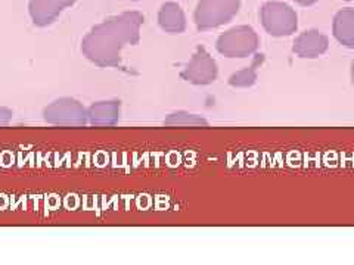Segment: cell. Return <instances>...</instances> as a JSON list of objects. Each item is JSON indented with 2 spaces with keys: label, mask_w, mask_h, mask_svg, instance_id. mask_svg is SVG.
Here are the masks:
<instances>
[{
  "label": "cell",
  "mask_w": 354,
  "mask_h": 265,
  "mask_svg": "<svg viewBox=\"0 0 354 265\" xmlns=\"http://www.w3.org/2000/svg\"><path fill=\"white\" fill-rule=\"evenodd\" d=\"M143 17L138 12H126L109 18L92 28L83 39L84 57L102 68L121 65V50L127 44H136L140 39Z\"/></svg>",
  "instance_id": "obj_1"
},
{
  "label": "cell",
  "mask_w": 354,
  "mask_h": 265,
  "mask_svg": "<svg viewBox=\"0 0 354 265\" xmlns=\"http://www.w3.org/2000/svg\"><path fill=\"white\" fill-rule=\"evenodd\" d=\"M43 118L52 126L83 127L88 124L87 109L73 97H61L43 110Z\"/></svg>",
  "instance_id": "obj_2"
},
{
  "label": "cell",
  "mask_w": 354,
  "mask_h": 265,
  "mask_svg": "<svg viewBox=\"0 0 354 265\" xmlns=\"http://www.w3.org/2000/svg\"><path fill=\"white\" fill-rule=\"evenodd\" d=\"M257 48L259 37L250 27L232 28L217 40V50L227 58H247Z\"/></svg>",
  "instance_id": "obj_3"
},
{
  "label": "cell",
  "mask_w": 354,
  "mask_h": 265,
  "mask_svg": "<svg viewBox=\"0 0 354 265\" xmlns=\"http://www.w3.org/2000/svg\"><path fill=\"white\" fill-rule=\"evenodd\" d=\"M238 0H201L195 21L199 30H209L225 24L238 10Z\"/></svg>",
  "instance_id": "obj_4"
},
{
  "label": "cell",
  "mask_w": 354,
  "mask_h": 265,
  "mask_svg": "<svg viewBox=\"0 0 354 265\" xmlns=\"http://www.w3.org/2000/svg\"><path fill=\"white\" fill-rule=\"evenodd\" d=\"M217 74L218 68L216 61L204 48H198L189 63L180 72V79L195 86H207L216 81Z\"/></svg>",
  "instance_id": "obj_5"
},
{
  "label": "cell",
  "mask_w": 354,
  "mask_h": 265,
  "mask_svg": "<svg viewBox=\"0 0 354 265\" xmlns=\"http://www.w3.org/2000/svg\"><path fill=\"white\" fill-rule=\"evenodd\" d=\"M263 24L272 36H290L297 28L295 14L282 3H269L263 8Z\"/></svg>",
  "instance_id": "obj_6"
},
{
  "label": "cell",
  "mask_w": 354,
  "mask_h": 265,
  "mask_svg": "<svg viewBox=\"0 0 354 265\" xmlns=\"http://www.w3.org/2000/svg\"><path fill=\"white\" fill-rule=\"evenodd\" d=\"M328 39L317 31L303 32L294 41V53L300 58L315 59L328 50Z\"/></svg>",
  "instance_id": "obj_7"
},
{
  "label": "cell",
  "mask_w": 354,
  "mask_h": 265,
  "mask_svg": "<svg viewBox=\"0 0 354 265\" xmlns=\"http://www.w3.org/2000/svg\"><path fill=\"white\" fill-rule=\"evenodd\" d=\"M73 2L74 0H31L30 14L35 24L43 27L53 22V19Z\"/></svg>",
  "instance_id": "obj_8"
},
{
  "label": "cell",
  "mask_w": 354,
  "mask_h": 265,
  "mask_svg": "<svg viewBox=\"0 0 354 265\" xmlns=\"http://www.w3.org/2000/svg\"><path fill=\"white\" fill-rule=\"evenodd\" d=\"M120 108L118 101H102L91 105L87 108L88 124L97 127L115 126L120 119Z\"/></svg>",
  "instance_id": "obj_9"
},
{
  "label": "cell",
  "mask_w": 354,
  "mask_h": 265,
  "mask_svg": "<svg viewBox=\"0 0 354 265\" xmlns=\"http://www.w3.org/2000/svg\"><path fill=\"white\" fill-rule=\"evenodd\" d=\"M334 36L346 48H354V10H342L334 22Z\"/></svg>",
  "instance_id": "obj_10"
},
{
  "label": "cell",
  "mask_w": 354,
  "mask_h": 265,
  "mask_svg": "<svg viewBox=\"0 0 354 265\" xmlns=\"http://www.w3.org/2000/svg\"><path fill=\"white\" fill-rule=\"evenodd\" d=\"M160 26L169 32H182L185 30V15L176 3L164 5L160 12Z\"/></svg>",
  "instance_id": "obj_11"
},
{
  "label": "cell",
  "mask_w": 354,
  "mask_h": 265,
  "mask_svg": "<svg viewBox=\"0 0 354 265\" xmlns=\"http://www.w3.org/2000/svg\"><path fill=\"white\" fill-rule=\"evenodd\" d=\"M263 59H264L263 55H257L256 61L252 62L251 66H247V68H243V70L230 75L229 84L235 88H248V87L256 84L257 68H259V65L263 62Z\"/></svg>",
  "instance_id": "obj_12"
},
{
  "label": "cell",
  "mask_w": 354,
  "mask_h": 265,
  "mask_svg": "<svg viewBox=\"0 0 354 265\" xmlns=\"http://www.w3.org/2000/svg\"><path fill=\"white\" fill-rule=\"evenodd\" d=\"M165 126H185V127H196V126H208V121L203 117H198L195 114L185 112V110H179V112L170 114L164 121Z\"/></svg>",
  "instance_id": "obj_13"
},
{
  "label": "cell",
  "mask_w": 354,
  "mask_h": 265,
  "mask_svg": "<svg viewBox=\"0 0 354 265\" xmlns=\"http://www.w3.org/2000/svg\"><path fill=\"white\" fill-rule=\"evenodd\" d=\"M351 81H353V86H354V61L351 62Z\"/></svg>",
  "instance_id": "obj_14"
},
{
  "label": "cell",
  "mask_w": 354,
  "mask_h": 265,
  "mask_svg": "<svg viewBox=\"0 0 354 265\" xmlns=\"http://www.w3.org/2000/svg\"><path fill=\"white\" fill-rule=\"evenodd\" d=\"M298 2H300V3H303V5H308V3H312V2H315V0H298Z\"/></svg>",
  "instance_id": "obj_15"
}]
</instances>
